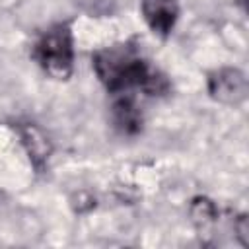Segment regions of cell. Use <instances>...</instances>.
<instances>
[{"label":"cell","mask_w":249,"mask_h":249,"mask_svg":"<svg viewBox=\"0 0 249 249\" xmlns=\"http://www.w3.org/2000/svg\"><path fill=\"white\" fill-rule=\"evenodd\" d=\"M93 68L111 93H130V89H140L144 95L160 97L169 89L165 76L150 66L130 43L113 45L95 53Z\"/></svg>","instance_id":"cell-1"},{"label":"cell","mask_w":249,"mask_h":249,"mask_svg":"<svg viewBox=\"0 0 249 249\" xmlns=\"http://www.w3.org/2000/svg\"><path fill=\"white\" fill-rule=\"evenodd\" d=\"M33 58L54 80H66L74 68V47L72 31L68 23H56L49 27L33 49Z\"/></svg>","instance_id":"cell-2"},{"label":"cell","mask_w":249,"mask_h":249,"mask_svg":"<svg viewBox=\"0 0 249 249\" xmlns=\"http://www.w3.org/2000/svg\"><path fill=\"white\" fill-rule=\"evenodd\" d=\"M142 14L148 27L156 35L165 37L177 19V0H142Z\"/></svg>","instance_id":"cell-4"},{"label":"cell","mask_w":249,"mask_h":249,"mask_svg":"<svg viewBox=\"0 0 249 249\" xmlns=\"http://www.w3.org/2000/svg\"><path fill=\"white\" fill-rule=\"evenodd\" d=\"M208 91L214 99H218L222 103L237 105L247 95V78L243 72H239L235 68L216 70L208 78Z\"/></svg>","instance_id":"cell-3"},{"label":"cell","mask_w":249,"mask_h":249,"mask_svg":"<svg viewBox=\"0 0 249 249\" xmlns=\"http://www.w3.org/2000/svg\"><path fill=\"white\" fill-rule=\"evenodd\" d=\"M115 101L111 107L113 124L123 134H136L142 128V111L138 109L134 97L130 93H115Z\"/></svg>","instance_id":"cell-5"}]
</instances>
